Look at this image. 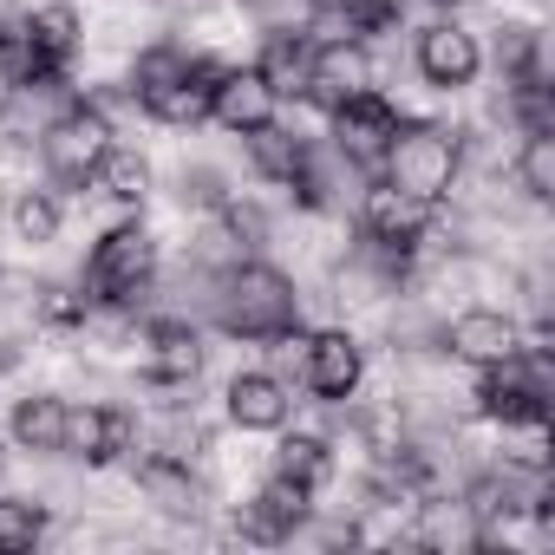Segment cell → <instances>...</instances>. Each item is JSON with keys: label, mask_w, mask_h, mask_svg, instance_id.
Listing matches in <instances>:
<instances>
[{"label": "cell", "mask_w": 555, "mask_h": 555, "mask_svg": "<svg viewBox=\"0 0 555 555\" xmlns=\"http://www.w3.org/2000/svg\"><path fill=\"white\" fill-rule=\"evenodd\" d=\"M209 314L235 340H288L301 327V295L282 268L268 261H235L209 282Z\"/></svg>", "instance_id": "cell-1"}, {"label": "cell", "mask_w": 555, "mask_h": 555, "mask_svg": "<svg viewBox=\"0 0 555 555\" xmlns=\"http://www.w3.org/2000/svg\"><path fill=\"white\" fill-rule=\"evenodd\" d=\"M79 53V14L73 8H40V14H21L0 27V79L14 92H47L66 79Z\"/></svg>", "instance_id": "cell-2"}, {"label": "cell", "mask_w": 555, "mask_h": 555, "mask_svg": "<svg viewBox=\"0 0 555 555\" xmlns=\"http://www.w3.org/2000/svg\"><path fill=\"white\" fill-rule=\"evenodd\" d=\"M216 79H222V66L203 60V53H183V47H151L131 66V92L157 125H203L209 99H216Z\"/></svg>", "instance_id": "cell-3"}, {"label": "cell", "mask_w": 555, "mask_h": 555, "mask_svg": "<svg viewBox=\"0 0 555 555\" xmlns=\"http://www.w3.org/2000/svg\"><path fill=\"white\" fill-rule=\"evenodd\" d=\"M379 170H386V183L405 190L412 203H444V190H451V177H457V138H451L444 125H405V118H399V131H392V144H386V157H379Z\"/></svg>", "instance_id": "cell-4"}, {"label": "cell", "mask_w": 555, "mask_h": 555, "mask_svg": "<svg viewBox=\"0 0 555 555\" xmlns=\"http://www.w3.org/2000/svg\"><path fill=\"white\" fill-rule=\"evenodd\" d=\"M157 274V242L138 229V222H118L99 235L92 261H86V301H105V308H131Z\"/></svg>", "instance_id": "cell-5"}, {"label": "cell", "mask_w": 555, "mask_h": 555, "mask_svg": "<svg viewBox=\"0 0 555 555\" xmlns=\"http://www.w3.org/2000/svg\"><path fill=\"white\" fill-rule=\"evenodd\" d=\"M360 229H366V255H373L386 274H399V268L418 255L425 229H431V203H412L405 190L379 183V190H366V203H360Z\"/></svg>", "instance_id": "cell-6"}, {"label": "cell", "mask_w": 555, "mask_h": 555, "mask_svg": "<svg viewBox=\"0 0 555 555\" xmlns=\"http://www.w3.org/2000/svg\"><path fill=\"white\" fill-rule=\"evenodd\" d=\"M477 405H483V418H496V425H542V418H548V360L529 353V347H516L509 360L483 366Z\"/></svg>", "instance_id": "cell-7"}, {"label": "cell", "mask_w": 555, "mask_h": 555, "mask_svg": "<svg viewBox=\"0 0 555 555\" xmlns=\"http://www.w3.org/2000/svg\"><path fill=\"white\" fill-rule=\"evenodd\" d=\"M105 151H112V125H105L99 105H66V112L40 131V157H47L53 183H66V190H86Z\"/></svg>", "instance_id": "cell-8"}, {"label": "cell", "mask_w": 555, "mask_h": 555, "mask_svg": "<svg viewBox=\"0 0 555 555\" xmlns=\"http://www.w3.org/2000/svg\"><path fill=\"white\" fill-rule=\"evenodd\" d=\"M295 347V366H301V386L314 392V399H353L360 392V373H366V360H360V340L353 334H288Z\"/></svg>", "instance_id": "cell-9"}, {"label": "cell", "mask_w": 555, "mask_h": 555, "mask_svg": "<svg viewBox=\"0 0 555 555\" xmlns=\"http://www.w3.org/2000/svg\"><path fill=\"white\" fill-rule=\"evenodd\" d=\"M248 157H255V170L268 177V183H288L308 209H321L327 196H321V170H314V151L295 138V131H282V125H261V131H248Z\"/></svg>", "instance_id": "cell-10"}, {"label": "cell", "mask_w": 555, "mask_h": 555, "mask_svg": "<svg viewBox=\"0 0 555 555\" xmlns=\"http://www.w3.org/2000/svg\"><path fill=\"white\" fill-rule=\"evenodd\" d=\"M373 92V60L360 40H314V73H308V92L321 112H340L347 99Z\"/></svg>", "instance_id": "cell-11"}, {"label": "cell", "mask_w": 555, "mask_h": 555, "mask_svg": "<svg viewBox=\"0 0 555 555\" xmlns=\"http://www.w3.org/2000/svg\"><path fill=\"white\" fill-rule=\"evenodd\" d=\"M392 131H399V112H392L379 92H360V99H347V105L334 112V151H340L347 164H360V170H373V164L386 157Z\"/></svg>", "instance_id": "cell-12"}, {"label": "cell", "mask_w": 555, "mask_h": 555, "mask_svg": "<svg viewBox=\"0 0 555 555\" xmlns=\"http://www.w3.org/2000/svg\"><path fill=\"white\" fill-rule=\"evenodd\" d=\"M308 496H314V490H301V483H288V477H268V483L235 509V529H242L248 542H288V535L308 522Z\"/></svg>", "instance_id": "cell-13"}, {"label": "cell", "mask_w": 555, "mask_h": 555, "mask_svg": "<svg viewBox=\"0 0 555 555\" xmlns=\"http://www.w3.org/2000/svg\"><path fill=\"white\" fill-rule=\"evenodd\" d=\"M444 347H451V360H464V366H496V360H509V353L522 347V327H516L509 314H496V308H470V314H457V321L444 327Z\"/></svg>", "instance_id": "cell-14"}, {"label": "cell", "mask_w": 555, "mask_h": 555, "mask_svg": "<svg viewBox=\"0 0 555 555\" xmlns=\"http://www.w3.org/2000/svg\"><path fill=\"white\" fill-rule=\"evenodd\" d=\"M274 105H282V99L261 86V73H255V66H235V73H222V79H216L209 118H216L222 131H242V138H248V131L274 125Z\"/></svg>", "instance_id": "cell-15"}, {"label": "cell", "mask_w": 555, "mask_h": 555, "mask_svg": "<svg viewBox=\"0 0 555 555\" xmlns=\"http://www.w3.org/2000/svg\"><path fill=\"white\" fill-rule=\"evenodd\" d=\"M477 66H483V53H477V40H470L464 27L438 21V27H425V34H418V73H425L438 92L470 86V79H477Z\"/></svg>", "instance_id": "cell-16"}, {"label": "cell", "mask_w": 555, "mask_h": 555, "mask_svg": "<svg viewBox=\"0 0 555 555\" xmlns=\"http://www.w3.org/2000/svg\"><path fill=\"white\" fill-rule=\"evenodd\" d=\"M131 438H138V425H131V412H118V405L66 412V451L86 457V464H118V457L131 451Z\"/></svg>", "instance_id": "cell-17"}, {"label": "cell", "mask_w": 555, "mask_h": 555, "mask_svg": "<svg viewBox=\"0 0 555 555\" xmlns=\"http://www.w3.org/2000/svg\"><path fill=\"white\" fill-rule=\"evenodd\" d=\"M203 373V340L190 321H151L144 327V379L157 386H183Z\"/></svg>", "instance_id": "cell-18"}, {"label": "cell", "mask_w": 555, "mask_h": 555, "mask_svg": "<svg viewBox=\"0 0 555 555\" xmlns=\"http://www.w3.org/2000/svg\"><path fill=\"white\" fill-rule=\"evenodd\" d=\"M288 412H295V399H288V386L274 373H235L229 379V418L242 431H282Z\"/></svg>", "instance_id": "cell-19"}, {"label": "cell", "mask_w": 555, "mask_h": 555, "mask_svg": "<svg viewBox=\"0 0 555 555\" xmlns=\"http://www.w3.org/2000/svg\"><path fill=\"white\" fill-rule=\"evenodd\" d=\"M255 73H261V86H268L274 99H301V92H308V73H314V34H295V27L268 34Z\"/></svg>", "instance_id": "cell-20"}, {"label": "cell", "mask_w": 555, "mask_h": 555, "mask_svg": "<svg viewBox=\"0 0 555 555\" xmlns=\"http://www.w3.org/2000/svg\"><path fill=\"white\" fill-rule=\"evenodd\" d=\"M138 490H144L164 516H177V522H190V516L203 509V490H196L190 464H183V457H164V451L138 464Z\"/></svg>", "instance_id": "cell-21"}, {"label": "cell", "mask_w": 555, "mask_h": 555, "mask_svg": "<svg viewBox=\"0 0 555 555\" xmlns=\"http://www.w3.org/2000/svg\"><path fill=\"white\" fill-rule=\"evenodd\" d=\"M66 399H53V392H34V399H21L14 405V444L21 451H34V457H60L66 451Z\"/></svg>", "instance_id": "cell-22"}, {"label": "cell", "mask_w": 555, "mask_h": 555, "mask_svg": "<svg viewBox=\"0 0 555 555\" xmlns=\"http://www.w3.org/2000/svg\"><path fill=\"white\" fill-rule=\"evenodd\" d=\"M274 477H288V483H301V490H321V483L334 477V451H327V438H308V431L282 438V451H274Z\"/></svg>", "instance_id": "cell-23"}, {"label": "cell", "mask_w": 555, "mask_h": 555, "mask_svg": "<svg viewBox=\"0 0 555 555\" xmlns=\"http://www.w3.org/2000/svg\"><path fill=\"white\" fill-rule=\"evenodd\" d=\"M92 183L112 196V203H144V190H151V164L138 157V151H105L99 157V170H92Z\"/></svg>", "instance_id": "cell-24"}, {"label": "cell", "mask_w": 555, "mask_h": 555, "mask_svg": "<svg viewBox=\"0 0 555 555\" xmlns=\"http://www.w3.org/2000/svg\"><path fill=\"white\" fill-rule=\"evenodd\" d=\"M516 183H522V196H535V203L555 196V131H529V138H522V151H516Z\"/></svg>", "instance_id": "cell-25"}, {"label": "cell", "mask_w": 555, "mask_h": 555, "mask_svg": "<svg viewBox=\"0 0 555 555\" xmlns=\"http://www.w3.org/2000/svg\"><path fill=\"white\" fill-rule=\"evenodd\" d=\"M40 529H47V509H40V503H27V496H0V555L34 548Z\"/></svg>", "instance_id": "cell-26"}, {"label": "cell", "mask_w": 555, "mask_h": 555, "mask_svg": "<svg viewBox=\"0 0 555 555\" xmlns=\"http://www.w3.org/2000/svg\"><path fill=\"white\" fill-rule=\"evenodd\" d=\"M496 66H503V86L535 79V73H542V40H535L529 27H503V34H496Z\"/></svg>", "instance_id": "cell-27"}, {"label": "cell", "mask_w": 555, "mask_h": 555, "mask_svg": "<svg viewBox=\"0 0 555 555\" xmlns=\"http://www.w3.org/2000/svg\"><path fill=\"white\" fill-rule=\"evenodd\" d=\"M14 229H21V242H53L60 235V203L47 190H27L14 203Z\"/></svg>", "instance_id": "cell-28"}, {"label": "cell", "mask_w": 555, "mask_h": 555, "mask_svg": "<svg viewBox=\"0 0 555 555\" xmlns=\"http://www.w3.org/2000/svg\"><path fill=\"white\" fill-rule=\"evenodd\" d=\"M183 203H203V209H222L229 196H222V183H216V170H183Z\"/></svg>", "instance_id": "cell-29"}, {"label": "cell", "mask_w": 555, "mask_h": 555, "mask_svg": "<svg viewBox=\"0 0 555 555\" xmlns=\"http://www.w3.org/2000/svg\"><path fill=\"white\" fill-rule=\"evenodd\" d=\"M308 8H314V14H334V8H347V0H308Z\"/></svg>", "instance_id": "cell-30"}, {"label": "cell", "mask_w": 555, "mask_h": 555, "mask_svg": "<svg viewBox=\"0 0 555 555\" xmlns=\"http://www.w3.org/2000/svg\"><path fill=\"white\" fill-rule=\"evenodd\" d=\"M438 8H464V0H438Z\"/></svg>", "instance_id": "cell-31"}, {"label": "cell", "mask_w": 555, "mask_h": 555, "mask_svg": "<svg viewBox=\"0 0 555 555\" xmlns=\"http://www.w3.org/2000/svg\"><path fill=\"white\" fill-rule=\"evenodd\" d=\"M0 464H8V457H0Z\"/></svg>", "instance_id": "cell-32"}]
</instances>
